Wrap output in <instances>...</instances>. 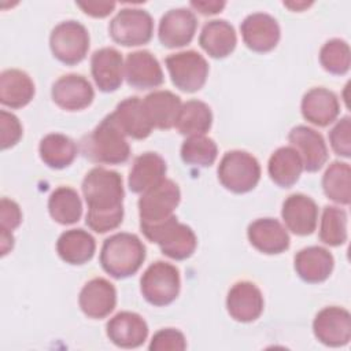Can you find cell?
<instances>
[{"label":"cell","mask_w":351,"mask_h":351,"mask_svg":"<svg viewBox=\"0 0 351 351\" xmlns=\"http://www.w3.org/2000/svg\"><path fill=\"white\" fill-rule=\"evenodd\" d=\"M77 5L86 15H90L93 18H104L114 11L117 4L114 1H78Z\"/></svg>","instance_id":"7bdbcfd3"},{"label":"cell","mask_w":351,"mask_h":351,"mask_svg":"<svg viewBox=\"0 0 351 351\" xmlns=\"http://www.w3.org/2000/svg\"><path fill=\"white\" fill-rule=\"evenodd\" d=\"M0 143H1V148L7 149L14 147L22 137V125L19 122V119L5 111L1 110L0 111Z\"/></svg>","instance_id":"60d3db41"},{"label":"cell","mask_w":351,"mask_h":351,"mask_svg":"<svg viewBox=\"0 0 351 351\" xmlns=\"http://www.w3.org/2000/svg\"><path fill=\"white\" fill-rule=\"evenodd\" d=\"M322 189L328 199L339 204H350L351 169L346 162H333L322 177Z\"/></svg>","instance_id":"e575fe53"},{"label":"cell","mask_w":351,"mask_h":351,"mask_svg":"<svg viewBox=\"0 0 351 351\" xmlns=\"http://www.w3.org/2000/svg\"><path fill=\"white\" fill-rule=\"evenodd\" d=\"M313 330L315 337L325 346H346L351 339V315L343 307H325L315 315Z\"/></svg>","instance_id":"8fae6325"},{"label":"cell","mask_w":351,"mask_h":351,"mask_svg":"<svg viewBox=\"0 0 351 351\" xmlns=\"http://www.w3.org/2000/svg\"><path fill=\"white\" fill-rule=\"evenodd\" d=\"M302 115L315 126L325 128L336 121L340 112L337 96L322 86L307 90L302 99Z\"/></svg>","instance_id":"7402d4cb"},{"label":"cell","mask_w":351,"mask_h":351,"mask_svg":"<svg viewBox=\"0 0 351 351\" xmlns=\"http://www.w3.org/2000/svg\"><path fill=\"white\" fill-rule=\"evenodd\" d=\"M225 1L218 0H210V1H191V7L195 8L202 15H214L222 11L225 7Z\"/></svg>","instance_id":"ee69618b"},{"label":"cell","mask_w":351,"mask_h":351,"mask_svg":"<svg viewBox=\"0 0 351 351\" xmlns=\"http://www.w3.org/2000/svg\"><path fill=\"white\" fill-rule=\"evenodd\" d=\"M333 265L332 254L318 245L303 248L295 255V270L306 282L317 284L325 281L330 276Z\"/></svg>","instance_id":"d4e9b609"},{"label":"cell","mask_w":351,"mask_h":351,"mask_svg":"<svg viewBox=\"0 0 351 351\" xmlns=\"http://www.w3.org/2000/svg\"><path fill=\"white\" fill-rule=\"evenodd\" d=\"M81 152L85 158L101 165H121L130 156V147L112 114L81 140Z\"/></svg>","instance_id":"7a4b0ae2"},{"label":"cell","mask_w":351,"mask_h":351,"mask_svg":"<svg viewBox=\"0 0 351 351\" xmlns=\"http://www.w3.org/2000/svg\"><path fill=\"white\" fill-rule=\"evenodd\" d=\"M14 247V236L12 232L0 229V248H1V255L4 256L8 254Z\"/></svg>","instance_id":"f6af8a7d"},{"label":"cell","mask_w":351,"mask_h":351,"mask_svg":"<svg viewBox=\"0 0 351 351\" xmlns=\"http://www.w3.org/2000/svg\"><path fill=\"white\" fill-rule=\"evenodd\" d=\"M78 303L86 317L93 319L106 318L117 304L115 287L106 278H93L82 287Z\"/></svg>","instance_id":"2e32d148"},{"label":"cell","mask_w":351,"mask_h":351,"mask_svg":"<svg viewBox=\"0 0 351 351\" xmlns=\"http://www.w3.org/2000/svg\"><path fill=\"white\" fill-rule=\"evenodd\" d=\"M263 304L261 289L251 281H239L228 292V313L239 322H251L259 318Z\"/></svg>","instance_id":"e0dca14e"},{"label":"cell","mask_w":351,"mask_h":351,"mask_svg":"<svg viewBox=\"0 0 351 351\" xmlns=\"http://www.w3.org/2000/svg\"><path fill=\"white\" fill-rule=\"evenodd\" d=\"M217 155L215 141L204 134L189 136L181 145V158L186 165L207 167L215 162Z\"/></svg>","instance_id":"d590c367"},{"label":"cell","mask_w":351,"mask_h":351,"mask_svg":"<svg viewBox=\"0 0 351 351\" xmlns=\"http://www.w3.org/2000/svg\"><path fill=\"white\" fill-rule=\"evenodd\" d=\"M199 44L211 58L222 59L230 55L236 48L237 36L229 22L225 19H213L203 26Z\"/></svg>","instance_id":"4316f807"},{"label":"cell","mask_w":351,"mask_h":351,"mask_svg":"<svg viewBox=\"0 0 351 351\" xmlns=\"http://www.w3.org/2000/svg\"><path fill=\"white\" fill-rule=\"evenodd\" d=\"M171 82L182 92L193 93L203 88L208 75L207 60L196 51L171 53L165 59Z\"/></svg>","instance_id":"30bf717a"},{"label":"cell","mask_w":351,"mask_h":351,"mask_svg":"<svg viewBox=\"0 0 351 351\" xmlns=\"http://www.w3.org/2000/svg\"><path fill=\"white\" fill-rule=\"evenodd\" d=\"M77 144L67 136L51 133L41 138L38 152L41 160L51 169H64L77 156Z\"/></svg>","instance_id":"1f68e13d"},{"label":"cell","mask_w":351,"mask_h":351,"mask_svg":"<svg viewBox=\"0 0 351 351\" xmlns=\"http://www.w3.org/2000/svg\"><path fill=\"white\" fill-rule=\"evenodd\" d=\"M49 47L53 56L69 66L85 59L89 49V33L75 21H64L56 25L49 36Z\"/></svg>","instance_id":"ba28073f"},{"label":"cell","mask_w":351,"mask_h":351,"mask_svg":"<svg viewBox=\"0 0 351 351\" xmlns=\"http://www.w3.org/2000/svg\"><path fill=\"white\" fill-rule=\"evenodd\" d=\"M180 287L178 269L163 261L149 265L140 280V289L144 299L158 307L174 302L180 293Z\"/></svg>","instance_id":"8992f818"},{"label":"cell","mask_w":351,"mask_h":351,"mask_svg":"<svg viewBox=\"0 0 351 351\" xmlns=\"http://www.w3.org/2000/svg\"><path fill=\"white\" fill-rule=\"evenodd\" d=\"M125 78L133 88L151 89L163 82V71L158 59L151 52L134 51L126 56Z\"/></svg>","instance_id":"ffe728a7"},{"label":"cell","mask_w":351,"mask_h":351,"mask_svg":"<svg viewBox=\"0 0 351 351\" xmlns=\"http://www.w3.org/2000/svg\"><path fill=\"white\" fill-rule=\"evenodd\" d=\"M186 348L184 335L173 328L160 329L152 336L149 343L151 351H182Z\"/></svg>","instance_id":"ab89813d"},{"label":"cell","mask_w":351,"mask_h":351,"mask_svg":"<svg viewBox=\"0 0 351 351\" xmlns=\"http://www.w3.org/2000/svg\"><path fill=\"white\" fill-rule=\"evenodd\" d=\"M181 199L178 185L169 178L149 188L138 199L140 228L160 223L173 217Z\"/></svg>","instance_id":"52a82bcc"},{"label":"cell","mask_w":351,"mask_h":351,"mask_svg":"<svg viewBox=\"0 0 351 351\" xmlns=\"http://www.w3.org/2000/svg\"><path fill=\"white\" fill-rule=\"evenodd\" d=\"M332 149L343 158L351 156V118L343 117L329 132Z\"/></svg>","instance_id":"f35d334b"},{"label":"cell","mask_w":351,"mask_h":351,"mask_svg":"<svg viewBox=\"0 0 351 351\" xmlns=\"http://www.w3.org/2000/svg\"><path fill=\"white\" fill-rule=\"evenodd\" d=\"M111 38L123 47H138L152 38V16L140 8H122L110 22Z\"/></svg>","instance_id":"9c48e42d"},{"label":"cell","mask_w":351,"mask_h":351,"mask_svg":"<svg viewBox=\"0 0 351 351\" xmlns=\"http://www.w3.org/2000/svg\"><path fill=\"white\" fill-rule=\"evenodd\" d=\"M22 222V213L19 206L7 197L0 202V229L12 232Z\"/></svg>","instance_id":"b9f144b4"},{"label":"cell","mask_w":351,"mask_h":351,"mask_svg":"<svg viewBox=\"0 0 351 351\" xmlns=\"http://www.w3.org/2000/svg\"><path fill=\"white\" fill-rule=\"evenodd\" d=\"M247 236L251 245L267 255L281 254L289 247L288 232L274 218H259L251 222Z\"/></svg>","instance_id":"603a6c76"},{"label":"cell","mask_w":351,"mask_h":351,"mask_svg":"<svg viewBox=\"0 0 351 351\" xmlns=\"http://www.w3.org/2000/svg\"><path fill=\"white\" fill-rule=\"evenodd\" d=\"M211 123V108L204 101L188 100L181 106L174 126L184 136H196L208 132Z\"/></svg>","instance_id":"d6a6232c"},{"label":"cell","mask_w":351,"mask_h":351,"mask_svg":"<svg viewBox=\"0 0 351 351\" xmlns=\"http://www.w3.org/2000/svg\"><path fill=\"white\" fill-rule=\"evenodd\" d=\"M197 19L188 8L169 10L159 22L158 37L166 48H180L189 44L196 33Z\"/></svg>","instance_id":"7c38bea8"},{"label":"cell","mask_w":351,"mask_h":351,"mask_svg":"<svg viewBox=\"0 0 351 351\" xmlns=\"http://www.w3.org/2000/svg\"><path fill=\"white\" fill-rule=\"evenodd\" d=\"M147 117L156 129H170L181 110V99L170 90H154L143 100Z\"/></svg>","instance_id":"83f0119b"},{"label":"cell","mask_w":351,"mask_h":351,"mask_svg":"<svg viewBox=\"0 0 351 351\" xmlns=\"http://www.w3.org/2000/svg\"><path fill=\"white\" fill-rule=\"evenodd\" d=\"M303 170L302 158L293 147H281L276 149L267 163V171L271 181L281 188H289L296 184Z\"/></svg>","instance_id":"4dcf8cb0"},{"label":"cell","mask_w":351,"mask_h":351,"mask_svg":"<svg viewBox=\"0 0 351 351\" xmlns=\"http://www.w3.org/2000/svg\"><path fill=\"white\" fill-rule=\"evenodd\" d=\"M107 336L118 347H140L148 336V325L141 315L132 311H121L107 322Z\"/></svg>","instance_id":"44dd1931"},{"label":"cell","mask_w":351,"mask_h":351,"mask_svg":"<svg viewBox=\"0 0 351 351\" xmlns=\"http://www.w3.org/2000/svg\"><path fill=\"white\" fill-rule=\"evenodd\" d=\"M319 240L330 247H337L347 240V213L335 206H326L319 225Z\"/></svg>","instance_id":"8d00e7d4"},{"label":"cell","mask_w":351,"mask_h":351,"mask_svg":"<svg viewBox=\"0 0 351 351\" xmlns=\"http://www.w3.org/2000/svg\"><path fill=\"white\" fill-rule=\"evenodd\" d=\"M48 211L60 225H73L82 215V203L75 189L70 186L56 188L48 199Z\"/></svg>","instance_id":"836d02e7"},{"label":"cell","mask_w":351,"mask_h":351,"mask_svg":"<svg viewBox=\"0 0 351 351\" xmlns=\"http://www.w3.org/2000/svg\"><path fill=\"white\" fill-rule=\"evenodd\" d=\"M34 84L22 70L8 69L0 74V101L10 108H22L32 101Z\"/></svg>","instance_id":"f1b7e54d"},{"label":"cell","mask_w":351,"mask_h":351,"mask_svg":"<svg viewBox=\"0 0 351 351\" xmlns=\"http://www.w3.org/2000/svg\"><path fill=\"white\" fill-rule=\"evenodd\" d=\"M96 241L84 229L63 232L56 241V251L62 261L70 265H84L95 255Z\"/></svg>","instance_id":"f546056e"},{"label":"cell","mask_w":351,"mask_h":351,"mask_svg":"<svg viewBox=\"0 0 351 351\" xmlns=\"http://www.w3.org/2000/svg\"><path fill=\"white\" fill-rule=\"evenodd\" d=\"M244 44L255 52H269L280 41L281 30L277 21L266 12L248 15L240 26Z\"/></svg>","instance_id":"4fadbf2b"},{"label":"cell","mask_w":351,"mask_h":351,"mask_svg":"<svg viewBox=\"0 0 351 351\" xmlns=\"http://www.w3.org/2000/svg\"><path fill=\"white\" fill-rule=\"evenodd\" d=\"M112 117L122 133L136 140L147 138L154 129L144 110L143 100L137 96L122 100L112 112Z\"/></svg>","instance_id":"cb8c5ba5"},{"label":"cell","mask_w":351,"mask_h":351,"mask_svg":"<svg viewBox=\"0 0 351 351\" xmlns=\"http://www.w3.org/2000/svg\"><path fill=\"white\" fill-rule=\"evenodd\" d=\"M281 217L292 233L307 236L317 228L318 207L311 197L303 193H293L284 200Z\"/></svg>","instance_id":"d6986e66"},{"label":"cell","mask_w":351,"mask_h":351,"mask_svg":"<svg viewBox=\"0 0 351 351\" xmlns=\"http://www.w3.org/2000/svg\"><path fill=\"white\" fill-rule=\"evenodd\" d=\"M90 71L96 86L101 92L117 90L125 77L122 55L115 48H100L90 58Z\"/></svg>","instance_id":"ac0fdd59"},{"label":"cell","mask_w":351,"mask_h":351,"mask_svg":"<svg viewBox=\"0 0 351 351\" xmlns=\"http://www.w3.org/2000/svg\"><path fill=\"white\" fill-rule=\"evenodd\" d=\"M288 140L300 155L304 170L314 173L322 169V166L326 163L328 148L325 140L322 134L313 128L304 125L295 126L289 132Z\"/></svg>","instance_id":"9a60e30c"},{"label":"cell","mask_w":351,"mask_h":351,"mask_svg":"<svg viewBox=\"0 0 351 351\" xmlns=\"http://www.w3.org/2000/svg\"><path fill=\"white\" fill-rule=\"evenodd\" d=\"M52 100L66 111H80L90 106L95 97L90 82L80 74L62 75L52 85Z\"/></svg>","instance_id":"5bb4252c"},{"label":"cell","mask_w":351,"mask_h":351,"mask_svg":"<svg viewBox=\"0 0 351 351\" xmlns=\"http://www.w3.org/2000/svg\"><path fill=\"white\" fill-rule=\"evenodd\" d=\"M82 193L88 204L86 225L96 233L117 229L123 218L122 177L104 167H93L82 181Z\"/></svg>","instance_id":"6da1fadb"},{"label":"cell","mask_w":351,"mask_h":351,"mask_svg":"<svg viewBox=\"0 0 351 351\" xmlns=\"http://www.w3.org/2000/svg\"><path fill=\"white\" fill-rule=\"evenodd\" d=\"M145 259V247L133 233H115L104 240L100 251V265L114 278L133 276Z\"/></svg>","instance_id":"3957f363"},{"label":"cell","mask_w":351,"mask_h":351,"mask_svg":"<svg viewBox=\"0 0 351 351\" xmlns=\"http://www.w3.org/2000/svg\"><path fill=\"white\" fill-rule=\"evenodd\" d=\"M166 170L165 159L155 152H145L137 156L129 173V189L133 193H144L165 180Z\"/></svg>","instance_id":"484cf974"},{"label":"cell","mask_w":351,"mask_h":351,"mask_svg":"<svg viewBox=\"0 0 351 351\" xmlns=\"http://www.w3.org/2000/svg\"><path fill=\"white\" fill-rule=\"evenodd\" d=\"M319 63L330 74H346L351 64V52L347 41L340 38L326 41L319 51Z\"/></svg>","instance_id":"74e56055"},{"label":"cell","mask_w":351,"mask_h":351,"mask_svg":"<svg viewBox=\"0 0 351 351\" xmlns=\"http://www.w3.org/2000/svg\"><path fill=\"white\" fill-rule=\"evenodd\" d=\"M219 182L233 193L252 191L261 178V166L255 156L245 151L226 152L218 165Z\"/></svg>","instance_id":"5b68a950"},{"label":"cell","mask_w":351,"mask_h":351,"mask_svg":"<svg viewBox=\"0 0 351 351\" xmlns=\"http://www.w3.org/2000/svg\"><path fill=\"white\" fill-rule=\"evenodd\" d=\"M141 232L149 241L156 243L166 256L176 261L189 258L197 245L195 232L188 225L178 222L174 215L160 223L143 226Z\"/></svg>","instance_id":"277c9868"},{"label":"cell","mask_w":351,"mask_h":351,"mask_svg":"<svg viewBox=\"0 0 351 351\" xmlns=\"http://www.w3.org/2000/svg\"><path fill=\"white\" fill-rule=\"evenodd\" d=\"M284 5L285 7H288V8H291V10H293V11H302V10H304L306 7H308V5H311V3H306V1H302V3H299V1H292V3H284Z\"/></svg>","instance_id":"bcb514c9"}]
</instances>
